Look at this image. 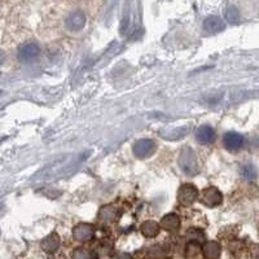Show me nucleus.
Listing matches in <instances>:
<instances>
[{
    "label": "nucleus",
    "mask_w": 259,
    "mask_h": 259,
    "mask_svg": "<svg viewBox=\"0 0 259 259\" xmlns=\"http://www.w3.org/2000/svg\"><path fill=\"white\" fill-rule=\"evenodd\" d=\"M73 236L77 241H89L95 236V228L88 223H79L73 230Z\"/></svg>",
    "instance_id": "7"
},
{
    "label": "nucleus",
    "mask_w": 259,
    "mask_h": 259,
    "mask_svg": "<svg viewBox=\"0 0 259 259\" xmlns=\"http://www.w3.org/2000/svg\"><path fill=\"white\" fill-rule=\"evenodd\" d=\"M156 149V144L150 139H140L134 144V154L139 158H145L150 156Z\"/></svg>",
    "instance_id": "6"
},
{
    "label": "nucleus",
    "mask_w": 259,
    "mask_h": 259,
    "mask_svg": "<svg viewBox=\"0 0 259 259\" xmlns=\"http://www.w3.org/2000/svg\"><path fill=\"white\" fill-rule=\"evenodd\" d=\"M177 165L180 167V170L188 176H195L200 173L197 156H196L195 150L189 146H184L181 149L179 158H177Z\"/></svg>",
    "instance_id": "1"
},
{
    "label": "nucleus",
    "mask_w": 259,
    "mask_h": 259,
    "mask_svg": "<svg viewBox=\"0 0 259 259\" xmlns=\"http://www.w3.org/2000/svg\"><path fill=\"white\" fill-rule=\"evenodd\" d=\"M187 259H205L203 249L199 242L191 241L187 246Z\"/></svg>",
    "instance_id": "16"
},
{
    "label": "nucleus",
    "mask_w": 259,
    "mask_h": 259,
    "mask_svg": "<svg viewBox=\"0 0 259 259\" xmlns=\"http://www.w3.org/2000/svg\"><path fill=\"white\" fill-rule=\"evenodd\" d=\"M86 21H87V17H86L85 12L73 11L66 17L65 24H66V28L71 30V31H79V30H82L85 28Z\"/></svg>",
    "instance_id": "5"
},
{
    "label": "nucleus",
    "mask_w": 259,
    "mask_h": 259,
    "mask_svg": "<svg viewBox=\"0 0 259 259\" xmlns=\"http://www.w3.org/2000/svg\"><path fill=\"white\" fill-rule=\"evenodd\" d=\"M226 18H227V21L236 24L240 20V12H238L237 8L233 7V5L227 7V9H226Z\"/></svg>",
    "instance_id": "20"
},
{
    "label": "nucleus",
    "mask_w": 259,
    "mask_h": 259,
    "mask_svg": "<svg viewBox=\"0 0 259 259\" xmlns=\"http://www.w3.org/2000/svg\"><path fill=\"white\" fill-rule=\"evenodd\" d=\"M60 237L57 233H51L48 234L44 240L42 241L40 246H42L43 252L48 253V254H52V253L57 252V249L60 248Z\"/></svg>",
    "instance_id": "13"
},
{
    "label": "nucleus",
    "mask_w": 259,
    "mask_h": 259,
    "mask_svg": "<svg viewBox=\"0 0 259 259\" xmlns=\"http://www.w3.org/2000/svg\"><path fill=\"white\" fill-rule=\"evenodd\" d=\"M222 253V248L217 241L206 242V245L203 246V254L209 259H218Z\"/></svg>",
    "instance_id": "17"
},
{
    "label": "nucleus",
    "mask_w": 259,
    "mask_h": 259,
    "mask_svg": "<svg viewBox=\"0 0 259 259\" xmlns=\"http://www.w3.org/2000/svg\"><path fill=\"white\" fill-rule=\"evenodd\" d=\"M199 199V189L193 184H183L177 191V201L183 206H191Z\"/></svg>",
    "instance_id": "2"
},
{
    "label": "nucleus",
    "mask_w": 259,
    "mask_h": 259,
    "mask_svg": "<svg viewBox=\"0 0 259 259\" xmlns=\"http://www.w3.org/2000/svg\"><path fill=\"white\" fill-rule=\"evenodd\" d=\"M140 231H142L143 236H145V237H156L158 232H160V226L156 222H153V220H146V222L142 224Z\"/></svg>",
    "instance_id": "15"
},
{
    "label": "nucleus",
    "mask_w": 259,
    "mask_h": 259,
    "mask_svg": "<svg viewBox=\"0 0 259 259\" xmlns=\"http://www.w3.org/2000/svg\"><path fill=\"white\" fill-rule=\"evenodd\" d=\"M196 139H197V142L203 144V145H207V144H211L215 140V132H214V130L210 126L205 124V126H201L197 130Z\"/></svg>",
    "instance_id": "11"
},
{
    "label": "nucleus",
    "mask_w": 259,
    "mask_h": 259,
    "mask_svg": "<svg viewBox=\"0 0 259 259\" xmlns=\"http://www.w3.org/2000/svg\"><path fill=\"white\" fill-rule=\"evenodd\" d=\"M115 259H131V256L127 254V253H118Z\"/></svg>",
    "instance_id": "22"
},
{
    "label": "nucleus",
    "mask_w": 259,
    "mask_h": 259,
    "mask_svg": "<svg viewBox=\"0 0 259 259\" xmlns=\"http://www.w3.org/2000/svg\"><path fill=\"white\" fill-rule=\"evenodd\" d=\"M169 256H170V248L164 245H153L146 252V257L149 259H166Z\"/></svg>",
    "instance_id": "14"
},
{
    "label": "nucleus",
    "mask_w": 259,
    "mask_h": 259,
    "mask_svg": "<svg viewBox=\"0 0 259 259\" xmlns=\"http://www.w3.org/2000/svg\"><path fill=\"white\" fill-rule=\"evenodd\" d=\"M118 217V210L114 207L113 205H105L99 210L97 218L101 223L109 224L113 223L114 220L117 219Z\"/></svg>",
    "instance_id": "10"
},
{
    "label": "nucleus",
    "mask_w": 259,
    "mask_h": 259,
    "mask_svg": "<svg viewBox=\"0 0 259 259\" xmlns=\"http://www.w3.org/2000/svg\"><path fill=\"white\" fill-rule=\"evenodd\" d=\"M73 259H97V256L93 250L86 248H77L74 252L71 253Z\"/></svg>",
    "instance_id": "18"
},
{
    "label": "nucleus",
    "mask_w": 259,
    "mask_h": 259,
    "mask_svg": "<svg viewBox=\"0 0 259 259\" xmlns=\"http://www.w3.org/2000/svg\"><path fill=\"white\" fill-rule=\"evenodd\" d=\"M200 201L207 207H217L223 201V196H222L219 189L215 188V187H207L201 192Z\"/></svg>",
    "instance_id": "3"
},
{
    "label": "nucleus",
    "mask_w": 259,
    "mask_h": 259,
    "mask_svg": "<svg viewBox=\"0 0 259 259\" xmlns=\"http://www.w3.org/2000/svg\"><path fill=\"white\" fill-rule=\"evenodd\" d=\"M226 28V22L218 16H209L203 20V31L207 34H218L223 31Z\"/></svg>",
    "instance_id": "9"
},
{
    "label": "nucleus",
    "mask_w": 259,
    "mask_h": 259,
    "mask_svg": "<svg viewBox=\"0 0 259 259\" xmlns=\"http://www.w3.org/2000/svg\"><path fill=\"white\" fill-rule=\"evenodd\" d=\"M240 173H241L242 177H244L245 180L252 181L257 177V170H256V167L253 166V165H244V166L241 167Z\"/></svg>",
    "instance_id": "19"
},
{
    "label": "nucleus",
    "mask_w": 259,
    "mask_h": 259,
    "mask_svg": "<svg viewBox=\"0 0 259 259\" xmlns=\"http://www.w3.org/2000/svg\"><path fill=\"white\" fill-rule=\"evenodd\" d=\"M40 50L35 43H26L18 48V60L21 62H31L39 56Z\"/></svg>",
    "instance_id": "4"
},
{
    "label": "nucleus",
    "mask_w": 259,
    "mask_h": 259,
    "mask_svg": "<svg viewBox=\"0 0 259 259\" xmlns=\"http://www.w3.org/2000/svg\"><path fill=\"white\" fill-rule=\"evenodd\" d=\"M250 259H259V246H254L250 253Z\"/></svg>",
    "instance_id": "21"
},
{
    "label": "nucleus",
    "mask_w": 259,
    "mask_h": 259,
    "mask_svg": "<svg viewBox=\"0 0 259 259\" xmlns=\"http://www.w3.org/2000/svg\"><path fill=\"white\" fill-rule=\"evenodd\" d=\"M223 145L227 150L236 152V150L241 149L244 145V138L238 132H227L223 136Z\"/></svg>",
    "instance_id": "8"
},
{
    "label": "nucleus",
    "mask_w": 259,
    "mask_h": 259,
    "mask_svg": "<svg viewBox=\"0 0 259 259\" xmlns=\"http://www.w3.org/2000/svg\"><path fill=\"white\" fill-rule=\"evenodd\" d=\"M4 58H5V56H4L3 51H0V65L4 62Z\"/></svg>",
    "instance_id": "23"
},
{
    "label": "nucleus",
    "mask_w": 259,
    "mask_h": 259,
    "mask_svg": "<svg viewBox=\"0 0 259 259\" xmlns=\"http://www.w3.org/2000/svg\"><path fill=\"white\" fill-rule=\"evenodd\" d=\"M160 227L164 228L165 231L174 233L180 228V219H179L176 214H167L161 220Z\"/></svg>",
    "instance_id": "12"
}]
</instances>
